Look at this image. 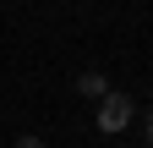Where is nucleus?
I'll use <instances>...</instances> for the list:
<instances>
[{
  "label": "nucleus",
  "mask_w": 153,
  "mask_h": 148,
  "mask_svg": "<svg viewBox=\"0 0 153 148\" xmlns=\"http://www.w3.org/2000/svg\"><path fill=\"white\" fill-rule=\"evenodd\" d=\"M16 148H44V143H38V137H22V143H16Z\"/></svg>",
  "instance_id": "nucleus-3"
},
{
  "label": "nucleus",
  "mask_w": 153,
  "mask_h": 148,
  "mask_svg": "<svg viewBox=\"0 0 153 148\" xmlns=\"http://www.w3.org/2000/svg\"><path fill=\"white\" fill-rule=\"evenodd\" d=\"M76 88H82V93H88V99H99V93H104V88H109V82L99 77V71H88V77H82V82H76Z\"/></svg>",
  "instance_id": "nucleus-2"
},
{
  "label": "nucleus",
  "mask_w": 153,
  "mask_h": 148,
  "mask_svg": "<svg viewBox=\"0 0 153 148\" xmlns=\"http://www.w3.org/2000/svg\"><path fill=\"white\" fill-rule=\"evenodd\" d=\"M142 126H148V148H153V110H148V121H142Z\"/></svg>",
  "instance_id": "nucleus-4"
},
{
  "label": "nucleus",
  "mask_w": 153,
  "mask_h": 148,
  "mask_svg": "<svg viewBox=\"0 0 153 148\" xmlns=\"http://www.w3.org/2000/svg\"><path fill=\"white\" fill-rule=\"evenodd\" d=\"M126 121H131V93L104 88V93H99V132H120Z\"/></svg>",
  "instance_id": "nucleus-1"
},
{
  "label": "nucleus",
  "mask_w": 153,
  "mask_h": 148,
  "mask_svg": "<svg viewBox=\"0 0 153 148\" xmlns=\"http://www.w3.org/2000/svg\"><path fill=\"white\" fill-rule=\"evenodd\" d=\"M142 148H148V143H142Z\"/></svg>",
  "instance_id": "nucleus-5"
}]
</instances>
